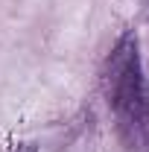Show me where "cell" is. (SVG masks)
<instances>
[{
  "instance_id": "obj_2",
  "label": "cell",
  "mask_w": 149,
  "mask_h": 152,
  "mask_svg": "<svg viewBox=\"0 0 149 152\" xmlns=\"http://www.w3.org/2000/svg\"><path fill=\"white\" fill-rule=\"evenodd\" d=\"M12 152H38V149L32 146V143H20V146H15Z\"/></svg>"
},
{
  "instance_id": "obj_1",
  "label": "cell",
  "mask_w": 149,
  "mask_h": 152,
  "mask_svg": "<svg viewBox=\"0 0 149 152\" xmlns=\"http://www.w3.org/2000/svg\"><path fill=\"white\" fill-rule=\"evenodd\" d=\"M102 88L126 149L149 152V82L140 67L137 38L131 32H126L111 50L102 70Z\"/></svg>"
}]
</instances>
